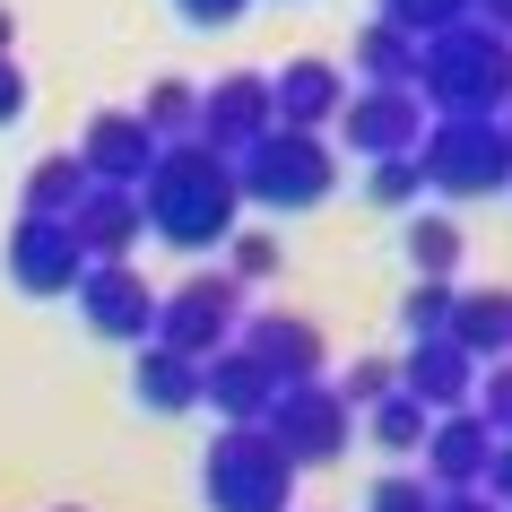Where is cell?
<instances>
[{
  "label": "cell",
  "instance_id": "obj_1",
  "mask_svg": "<svg viewBox=\"0 0 512 512\" xmlns=\"http://www.w3.org/2000/svg\"><path fill=\"white\" fill-rule=\"evenodd\" d=\"M139 217H148L157 243H174V252H209V243H226V235H235V217H243L235 165L217 157V148H200V139L157 148L148 183H139Z\"/></svg>",
  "mask_w": 512,
  "mask_h": 512
},
{
  "label": "cell",
  "instance_id": "obj_2",
  "mask_svg": "<svg viewBox=\"0 0 512 512\" xmlns=\"http://www.w3.org/2000/svg\"><path fill=\"white\" fill-rule=\"evenodd\" d=\"M408 96H417L434 122H504V105H512V35L478 27V18L426 35Z\"/></svg>",
  "mask_w": 512,
  "mask_h": 512
},
{
  "label": "cell",
  "instance_id": "obj_3",
  "mask_svg": "<svg viewBox=\"0 0 512 512\" xmlns=\"http://www.w3.org/2000/svg\"><path fill=\"white\" fill-rule=\"evenodd\" d=\"M235 191L252 200V209H322L330 191H339V157H330V139L313 131H270V139H252L235 157Z\"/></svg>",
  "mask_w": 512,
  "mask_h": 512
},
{
  "label": "cell",
  "instance_id": "obj_4",
  "mask_svg": "<svg viewBox=\"0 0 512 512\" xmlns=\"http://www.w3.org/2000/svg\"><path fill=\"white\" fill-rule=\"evenodd\" d=\"M200 495H209V512H287L296 504V469L261 426H226L209 443V460H200Z\"/></svg>",
  "mask_w": 512,
  "mask_h": 512
},
{
  "label": "cell",
  "instance_id": "obj_5",
  "mask_svg": "<svg viewBox=\"0 0 512 512\" xmlns=\"http://www.w3.org/2000/svg\"><path fill=\"white\" fill-rule=\"evenodd\" d=\"M417 174L443 200H495V191H512V148H504L495 122H426Z\"/></svg>",
  "mask_w": 512,
  "mask_h": 512
},
{
  "label": "cell",
  "instance_id": "obj_6",
  "mask_svg": "<svg viewBox=\"0 0 512 512\" xmlns=\"http://www.w3.org/2000/svg\"><path fill=\"white\" fill-rule=\"evenodd\" d=\"M235 330H243V287L226 270H200V278H183V287L157 296V348L191 356V365H209L217 348H235Z\"/></svg>",
  "mask_w": 512,
  "mask_h": 512
},
{
  "label": "cell",
  "instance_id": "obj_7",
  "mask_svg": "<svg viewBox=\"0 0 512 512\" xmlns=\"http://www.w3.org/2000/svg\"><path fill=\"white\" fill-rule=\"evenodd\" d=\"M261 434H270L278 452H287V469H330V460L348 452V434H356V408L330 391V382H296V391H278L270 417H261Z\"/></svg>",
  "mask_w": 512,
  "mask_h": 512
},
{
  "label": "cell",
  "instance_id": "obj_8",
  "mask_svg": "<svg viewBox=\"0 0 512 512\" xmlns=\"http://www.w3.org/2000/svg\"><path fill=\"white\" fill-rule=\"evenodd\" d=\"M330 131L348 139L356 157H417V139H426V105L408 96V87H348V105Z\"/></svg>",
  "mask_w": 512,
  "mask_h": 512
},
{
  "label": "cell",
  "instance_id": "obj_9",
  "mask_svg": "<svg viewBox=\"0 0 512 512\" xmlns=\"http://www.w3.org/2000/svg\"><path fill=\"white\" fill-rule=\"evenodd\" d=\"M79 322L113 348H148L157 339V287L131 270V261H105V270L79 278Z\"/></svg>",
  "mask_w": 512,
  "mask_h": 512
},
{
  "label": "cell",
  "instance_id": "obj_10",
  "mask_svg": "<svg viewBox=\"0 0 512 512\" xmlns=\"http://www.w3.org/2000/svg\"><path fill=\"white\" fill-rule=\"evenodd\" d=\"M235 348L261 365V374L278 382V391H296V382H322V365H330V339H322V322H304V313H243V330H235Z\"/></svg>",
  "mask_w": 512,
  "mask_h": 512
},
{
  "label": "cell",
  "instance_id": "obj_11",
  "mask_svg": "<svg viewBox=\"0 0 512 512\" xmlns=\"http://www.w3.org/2000/svg\"><path fill=\"white\" fill-rule=\"evenodd\" d=\"M278 122H270V79L261 70H226L217 87H200V122H191V139L200 148H217V157L235 165L252 139H270Z\"/></svg>",
  "mask_w": 512,
  "mask_h": 512
},
{
  "label": "cell",
  "instance_id": "obj_12",
  "mask_svg": "<svg viewBox=\"0 0 512 512\" xmlns=\"http://www.w3.org/2000/svg\"><path fill=\"white\" fill-rule=\"evenodd\" d=\"M9 278H18L27 296H79L87 252H79V235H70V217H27L18 209V226H9Z\"/></svg>",
  "mask_w": 512,
  "mask_h": 512
},
{
  "label": "cell",
  "instance_id": "obj_13",
  "mask_svg": "<svg viewBox=\"0 0 512 512\" xmlns=\"http://www.w3.org/2000/svg\"><path fill=\"white\" fill-rule=\"evenodd\" d=\"M339 105H348V70L322 61V53H296L270 79V122H278V131H313V139H322L330 122H339Z\"/></svg>",
  "mask_w": 512,
  "mask_h": 512
},
{
  "label": "cell",
  "instance_id": "obj_14",
  "mask_svg": "<svg viewBox=\"0 0 512 512\" xmlns=\"http://www.w3.org/2000/svg\"><path fill=\"white\" fill-rule=\"evenodd\" d=\"M70 157L87 165V183H105V191H139L148 183V165H157V139H148V122H139V113H96V122H87L79 131V148H70Z\"/></svg>",
  "mask_w": 512,
  "mask_h": 512
},
{
  "label": "cell",
  "instance_id": "obj_15",
  "mask_svg": "<svg viewBox=\"0 0 512 512\" xmlns=\"http://www.w3.org/2000/svg\"><path fill=\"white\" fill-rule=\"evenodd\" d=\"M391 374H400V400H417L426 417H460V408H469V391H478V365H469L452 339H417Z\"/></svg>",
  "mask_w": 512,
  "mask_h": 512
},
{
  "label": "cell",
  "instance_id": "obj_16",
  "mask_svg": "<svg viewBox=\"0 0 512 512\" xmlns=\"http://www.w3.org/2000/svg\"><path fill=\"white\" fill-rule=\"evenodd\" d=\"M486 460H495V434L460 408V417H434L426 426V469H417V478H426L434 495H469V486H486Z\"/></svg>",
  "mask_w": 512,
  "mask_h": 512
},
{
  "label": "cell",
  "instance_id": "obj_17",
  "mask_svg": "<svg viewBox=\"0 0 512 512\" xmlns=\"http://www.w3.org/2000/svg\"><path fill=\"white\" fill-rule=\"evenodd\" d=\"M70 235H79L87 270H105V261H131V243L148 235V217H139V191H105V183H87V200L70 209Z\"/></svg>",
  "mask_w": 512,
  "mask_h": 512
},
{
  "label": "cell",
  "instance_id": "obj_18",
  "mask_svg": "<svg viewBox=\"0 0 512 512\" xmlns=\"http://www.w3.org/2000/svg\"><path fill=\"white\" fill-rule=\"evenodd\" d=\"M443 339H452L469 365H512V287H460Z\"/></svg>",
  "mask_w": 512,
  "mask_h": 512
},
{
  "label": "cell",
  "instance_id": "obj_19",
  "mask_svg": "<svg viewBox=\"0 0 512 512\" xmlns=\"http://www.w3.org/2000/svg\"><path fill=\"white\" fill-rule=\"evenodd\" d=\"M270 400H278V382L261 374L243 348H217L209 365H200V408H217L226 426H261V417H270Z\"/></svg>",
  "mask_w": 512,
  "mask_h": 512
},
{
  "label": "cell",
  "instance_id": "obj_20",
  "mask_svg": "<svg viewBox=\"0 0 512 512\" xmlns=\"http://www.w3.org/2000/svg\"><path fill=\"white\" fill-rule=\"evenodd\" d=\"M131 391H139V408H157V417H183V408H200V365L148 339V348H139V374H131Z\"/></svg>",
  "mask_w": 512,
  "mask_h": 512
},
{
  "label": "cell",
  "instance_id": "obj_21",
  "mask_svg": "<svg viewBox=\"0 0 512 512\" xmlns=\"http://www.w3.org/2000/svg\"><path fill=\"white\" fill-rule=\"evenodd\" d=\"M408 79H417V44L374 18V27L356 35V87H408Z\"/></svg>",
  "mask_w": 512,
  "mask_h": 512
},
{
  "label": "cell",
  "instance_id": "obj_22",
  "mask_svg": "<svg viewBox=\"0 0 512 512\" xmlns=\"http://www.w3.org/2000/svg\"><path fill=\"white\" fill-rule=\"evenodd\" d=\"M87 200V165L61 148V157H35V174H27V217H70Z\"/></svg>",
  "mask_w": 512,
  "mask_h": 512
},
{
  "label": "cell",
  "instance_id": "obj_23",
  "mask_svg": "<svg viewBox=\"0 0 512 512\" xmlns=\"http://www.w3.org/2000/svg\"><path fill=\"white\" fill-rule=\"evenodd\" d=\"M131 113L148 122L157 148H174V139H191V122H200V87H191V79H157V87H148V105H131Z\"/></svg>",
  "mask_w": 512,
  "mask_h": 512
},
{
  "label": "cell",
  "instance_id": "obj_24",
  "mask_svg": "<svg viewBox=\"0 0 512 512\" xmlns=\"http://www.w3.org/2000/svg\"><path fill=\"white\" fill-rule=\"evenodd\" d=\"M426 426H434V417H426V408H417V400H400V391H391V400H374V408H365V434H374V443H382V452H391V460L426 452Z\"/></svg>",
  "mask_w": 512,
  "mask_h": 512
},
{
  "label": "cell",
  "instance_id": "obj_25",
  "mask_svg": "<svg viewBox=\"0 0 512 512\" xmlns=\"http://www.w3.org/2000/svg\"><path fill=\"white\" fill-rule=\"evenodd\" d=\"M408 270L417 278H452L460 270V226L452 217H426V209L408 217Z\"/></svg>",
  "mask_w": 512,
  "mask_h": 512
},
{
  "label": "cell",
  "instance_id": "obj_26",
  "mask_svg": "<svg viewBox=\"0 0 512 512\" xmlns=\"http://www.w3.org/2000/svg\"><path fill=\"white\" fill-rule=\"evenodd\" d=\"M374 9H382V27H400L408 44H426V35H443V27L469 18V0H374Z\"/></svg>",
  "mask_w": 512,
  "mask_h": 512
},
{
  "label": "cell",
  "instance_id": "obj_27",
  "mask_svg": "<svg viewBox=\"0 0 512 512\" xmlns=\"http://www.w3.org/2000/svg\"><path fill=\"white\" fill-rule=\"evenodd\" d=\"M278 261H287V252H278V235H261V226H235V235H226V278H235V287L278 278Z\"/></svg>",
  "mask_w": 512,
  "mask_h": 512
},
{
  "label": "cell",
  "instance_id": "obj_28",
  "mask_svg": "<svg viewBox=\"0 0 512 512\" xmlns=\"http://www.w3.org/2000/svg\"><path fill=\"white\" fill-rule=\"evenodd\" d=\"M365 200H374V209H417V200H426V174H417V157H382V165H365Z\"/></svg>",
  "mask_w": 512,
  "mask_h": 512
},
{
  "label": "cell",
  "instance_id": "obj_29",
  "mask_svg": "<svg viewBox=\"0 0 512 512\" xmlns=\"http://www.w3.org/2000/svg\"><path fill=\"white\" fill-rule=\"evenodd\" d=\"M469 417H478L495 443H512V365H478V391H469Z\"/></svg>",
  "mask_w": 512,
  "mask_h": 512
},
{
  "label": "cell",
  "instance_id": "obj_30",
  "mask_svg": "<svg viewBox=\"0 0 512 512\" xmlns=\"http://www.w3.org/2000/svg\"><path fill=\"white\" fill-rule=\"evenodd\" d=\"M452 278H417L408 287V304H400V322H408V339H443V322H452Z\"/></svg>",
  "mask_w": 512,
  "mask_h": 512
},
{
  "label": "cell",
  "instance_id": "obj_31",
  "mask_svg": "<svg viewBox=\"0 0 512 512\" xmlns=\"http://www.w3.org/2000/svg\"><path fill=\"white\" fill-rule=\"evenodd\" d=\"M330 391H339L348 408H374V400H391V391H400V374H391V356H356V365L330 382Z\"/></svg>",
  "mask_w": 512,
  "mask_h": 512
},
{
  "label": "cell",
  "instance_id": "obj_32",
  "mask_svg": "<svg viewBox=\"0 0 512 512\" xmlns=\"http://www.w3.org/2000/svg\"><path fill=\"white\" fill-rule=\"evenodd\" d=\"M365 512H434V486L417 478V469H391V478H374Z\"/></svg>",
  "mask_w": 512,
  "mask_h": 512
},
{
  "label": "cell",
  "instance_id": "obj_33",
  "mask_svg": "<svg viewBox=\"0 0 512 512\" xmlns=\"http://www.w3.org/2000/svg\"><path fill=\"white\" fill-rule=\"evenodd\" d=\"M495 512H512V443H495V460H486V486H478Z\"/></svg>",
  "mask_w": 512,
  "mask_h": 512
},
{
  "label": "cell",
  "instance_id": "obj_34",
  "mask_svg": "<svg viewBox=\"0 0 512 512\" xmlns=\"http://www.w3.org/2000/svg\"><path fill=\"white\" fill-rule=\"evenodd\" d=\"M18 113H27V70H18V53H9L0 61V131H9Z\"/></svg>",
  "mask_w": 512,
  "mask_h": 512
},
{
  "label": "cell",
  "instance_id": "obj_35",
  "mask_svg": "<svg viewBox=\"0 0 512 512\" xmlns=\"http://www.w3.org/2000/svg\"><path fill=\"white\" fill-rule=\"evenodd\" d=\"M174 9H183L191 27H235V18L252 9V0H174Z\"/></svg>",
  "mask_w": 512,
  "mask_h": 512
},
{
  "label": "cell",
  "instance_id": "obj_36",
  "mask_svg": "<svg viewBox=\"0 0 512 512\" xmlns=\"http://www.w3.org/2000/svg\"><path fill=\"white\" fill-rule=\"evenodd\" d=\"M469 18H478V27H495V35H512V0H469Z\"/></svg>",
  "mask_w": 512,
  "mask_h": 512
},
{
  "label": "cell",
  "instance_id": "obj_37",
  "mask_svg": "<svg viewBox=\"0 0 512 512\" xmlns=\"http://www.w3.org/2000/svg\"><path fill=\"white\" fill-rule=\"evenodd\" d=\"M434 512H495V504H486L478 486H469V495H434Z\"/></svg>",
  "mask_w": 512,
  "mask_h": 512
},
{
  "label": "cell",
  "instance_id": "obj_38",
  "mask_svg": "<svg viewBox=\"0 0 512 512\" xmlns=\"http://www.w3.org/2000/svg\"><path fill=\"white\" fill-rule=\"evenodd\" d=\"M9 44H18V18H9V0H0V61H9Z\"/></svg>",
  "mask_w": 512,
  "mask_h": 512
},
{
  "label": "cell",
  "instance_id": "obj_39",
  "mask_svg": "<svg viewBox=\"0 0 512 512\" xmlns=\"http://www.w3.org/2000/svg\"><path fill=\"white\" fill-rule=\"evenodd\" d=\"M495 131H504V148H512V105H504V122H495Z\"/></svg>",
  "mask_w": 512,
  "mask_h": 512
},
{
  "label": "cell",
  "instance_id": "obj_40",
  "mask_svg": "<svg viewBox=\"0 0 512 512\" xmlns=\"http://www.w3.org/2000/svg\"><path fill=\"white\" fill-rule=\"evenodd\" d=\"M61 512H79V504H61Z\"/></svg>",
  "mask_w": 512,
  "mask_h": 512
}]
</instances>
